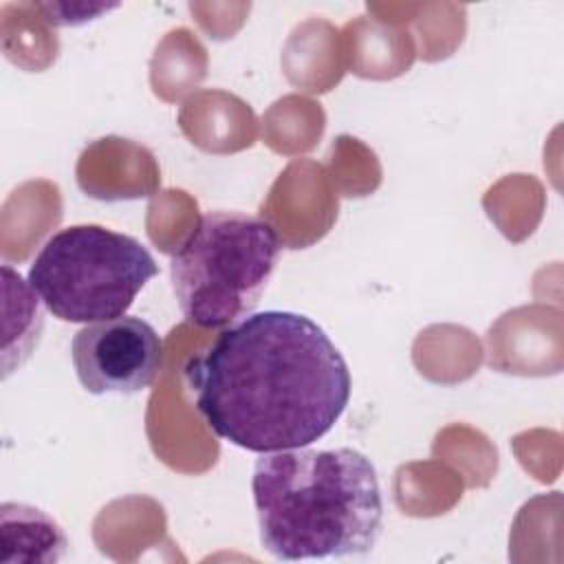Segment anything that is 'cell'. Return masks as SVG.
Here are the masks:
<instances>
[{
  "label": "cell",
  "mask_w": 564,
  "mask_h": 564,
  "mask_svg": "<svg viewBox=\"0 0 564 564\" xmlns=\"http://www.w3.org/2000/svg\"><path fill=\"white\" fill-rule=\"evenodd\" d=\"M183 375L209 430L256 454L319 441L352 390L339 348L322 326L293 311L242 317L192 357Z\"/></svg>",
  "instance_id": "6da1fadb"
},
{
  "label": "cell",
  "mask_w": 564,
  "mask_h": 564,
  "mask_svg": "<svg viewBox=\"0 0 564 564\" xmlns=\"http://www.w3.org/2000/svg\"><path fill=\"white\" fill-rule=\"evenodd\" d=\"M251 494L260 542L282 562L364 557L381 535L377 469L352 447L260 454Z\"/></svg>",
  "instance_id": "7a4b0ae2"
},
{
  "label": "cell",
  "mask_w": 564,
  "mask_h": 564,
  "mask_svg": "<svg viewBox=\"0 0 564 564\" xmlns=\"http://www.w3.org/2000/svg\"><path fill=\"white\" fill-rule=\"evenodd\" d=\"M282 240L260 216L216 209L176 247L170 278L185 319L200 328L240 322L258 306L280 260Z\"/></svg>",
  "instance_id": "3957f363"
},
{
  "label": "cell",
  "mask_w": 564,
  "mask_h": 564,
  "mask_svg": "<svg viewBox=\"0 0 564 564\" xmlns=\"http://www.w3.org/2000/svg\"><path fill=\"white\" fill-rule=\"evenodd\" d=\"M156 271L152 253L134 236L70 225L42 245L26 282L53 317L95 324L126 315Z\"/></svg>",
  "instance_id": "277c9868"
},
{
  "label": "cell",
  "mask_w": 564,
  "mask_h": 564,
  "mask_svg": "<svg viewBox=\"0 0 564 564\" xmlns=\"http://www.w3.org/2000/svg\"><path fill=\"white\" fill-rule=\"evenodd\" d=\"M75 375L90 394H134L152 386L163 364V341L137 315L86 324L70 341Z\"/></svg>",
  "instance_id": "5b68a950"
},
{
  "label": "cell",
  "mask_w": 564,
  "mask_h": 564,
  "mask_svg": "<svg viewBox=\"0 0 564 564\" xmlns=\"http://www.w3.org/2000/svg\"><path fill=\"white\" fill-rule=\"evenodd\" d=\"M2 535L4 546H22L18 560L57 562L68 546L64 531L51 516L22 502L2 505Z\"/></svg>",
  "instance_id": "8992f818"
}]
</instances>
